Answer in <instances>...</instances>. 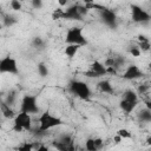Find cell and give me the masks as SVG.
Wrapping results in <instances>:
<instances>
[{"instance_id": "f1b7e54d", "label": "cell", "mask_w": 151, "mask_h": 151, "mask_svg": "<svg viewBox=\"0 0 151 151\" xmlns=\"http://www.w3.org/2000/svg\"><path fill=\"white\" fill-rule=\"evenodd\" d=\"M94 143H96V146H97V149H98V150H100V149L103 147L104 142H103V139H101V138H94Z\"/></svg>"}, {"instance_id": "9a60e30c", "label": "cell", "mask_w": 151, "mask_h": 151, "mask_svg": "<svg viewBox=\"0 0 151 151\" xmlns=\"http://www.w3.org/2000/svg\"><path fill=\"white\" fill-rule=\"evenodd\" d=\"M137 117H138L139 122H142V123H146V124H147V123L151 122V110L144 107V109H142V110L137 113Z\"/></svg>"}, {"instance_id": "2e32d148", "label": "cell", "mask_w": 151, "mask_h": 151, "mask_svg": "<svg viewBox=\"0 0 151 151\" xmlns=\"http://www.w3.org/2000/svg\"><path fill=\"white\" fill-rule=\"evenodd\" d=\"M136 106H137V103H130V101H126V100H123V99H120V101H119L120 110L123 112H125L126 114L127 113H131L136 109Z\"/></svg>"}, {"instance_id": "cb8c5ba5", "label": "cell", "mask_w": 151, "mask_h": 151, "mask_svg": "<svg viewBox=\"0 0 151 151\" xmlns=\"http://www.w3.org/2000/svg\"><path fill=\"white\" fill-rule=\"evenodd\" d=\"M85 151H99L96 146L94 138H87L85 142Z\"/></svg>"}, {"instance_id": "ffe728a7", "label": "cell", "mask_w": 151, "mask_h": 151, "mask_svg": "<svg viewBox=\"0 0 151 151\" xmlns=\"http://www.w3.org/2000/svg\"><path fill=\"white\" fill-rule=\"evenodd\" d=\"M37 72H38V74H39L41 78H46V77H48V74H50V70H48L47 65H46L45 63H42V61L37 65Z\"/></svg>"}, {"instance_id": "7c38bea8", "label": "cell", "mask_w": 151, "mask_h": 151, "mask_svg": "<svg viewBox=\"0 0 151 151\" xmlns=\"http://www.w3.org/2000/svg\"><path fill=\"white\" fill-rule=\"evenodd\" d=\"M0 113H1V116L4 117V118H6V119H13L14 117H15V112H14V110H13V107L12 106H9L8 104H6L2 99L0 100Z\"/></svg>"}, {"instance_id": "ac0fdd59", "label": "cell", "mask_w": 151, "mask_h": 151, "mask_svg": "<svg viewBox=\"0 0 151 151\" xmlns=\"http://www.w3.org/2000/svg\"><path fill=\"white\" fill-rule=\"evenodd\" d=\"M80 48H81V47H80V46H77V45H66V47H65V50H64V53H65V55H66L67 58L72 59V58L78 53V51H79Z\"/></svg>"}, {"instance_id": "5bb4252c", "label": "cell", "mask_w": 151, "mask_h": 151, "mask_svg": "<svg viewBox=\"0 0 151 151\" xmlns=\"http://www.w3.org/2000/svg\"><path fill=\"white\" fill-rule=\"evenodd\" d=\"M122 99L126 100V101H130V103H137L138 104V93H136L131 88L125 90L123 92V94H122Z\"/></svg>"}, {"instance_id": "8992f818", "label": "cell", "mask_w": 151, "mask_h": 151, "mask_svg": "<svg viewBox=\"0 0 151 151\" xmlns=\"http://www.w3.org/2000/svg\"><path fill=\"white\" fill-rule=\"evenodd\" d=\"M12 130L14 132H22V131H31L32 130V117L28 113L19 112L13 118V126Z\"/></svg>"}, {"instance_id": "4dcf8cb0", "label": "cell", "mask_w": 151, "mask_h": 151, "mask_svg": "<svg viewBox=\"0 0 151 151\" xmlns=\"http://www.w3.org/2000/svg\"><path fill=\"white\" fill-rule=\"evenodd\" d=\"M138 42H144V41H150L149 40V38L147 37H145V35H143V34H139L138 37Z\"/></svg>"}, {"instance_id": "9c48e42d", "label": "cell", "mask_w": 151, "mask_h": 151, "mask_svg": "<svg viewBox=\"0 0 151 151\" xmlns=\"http://www.w3.org/2000/svg\"><path fill=\"white\" fill-rule=\"evenodd\" d=\"M130 9H131V19L133 22L136 24H147L151 19L150 13L144 9L142 6L137 5V4H131L130 5Z\"/></svg>"}, {"instance_id": "7402d4cb", "label": "cell", "mask_w": 151, "mask_h": 151, "mask_svg": "<svg viewBox=\"0 0 151 151\" xmlns=\"http://www.w3.org/2000/svg\"><path fill=\"white\" fill-rule=\"evenodd\" d=\"M33 147H34V144H33L32 142L25 140V142H22L21 144H19V145L15 147V150H17V151H33Z\"/></svg>"}, {"instance_id": "44dd1931", "label": "cell", "mask_w": 151, "mask_h": 151, "mask_svg": "<svg viewBox=\"0 0 151 151\" xmlns=\"http://www.w3.org/2000/svg\"><path fill=\"white\" fill-rule=\"evenodd\" d=\"M2 22H4V25L6 27H12L13 25H15L18 22V18L15 15H13V14H6L4 17V19H2Z\"/></svg>"}, {"instance_id": "d6986e66", "label": "cell", "mask_w": 151, "mask_h": 151, "mask_svg": "<svg viewBox=\"0 0 151 151\" xmlns=\"http://www.w3.org/2000/svg\"><path fill=\"white\" fill-rule=\"evenodd\" d=\"M17 98H18V92L15 90H12V91H8L6 93V97H5V103L8 104L9 106H13L15 103H17Z\"/></svg>"}, {"instance_id": "d590c367", "label": "cell", "mask_w": 151, "mask_h": 151, "mask_svg": "<svg viewBox=\"0 0 151 151\" xmlns=\"http://www.w3.org/2000/svg\"><path fill=\"white\" fill-rule=\"evenodd\" d=\"M78 151H85V149H79Z\"/></svg>"}, {"instance_id": "5b68a950", "label": "cell", "mask_w": 151, "mask_h": 151, "mask_svg": "<svg viewBox=\"0 0 151 151\" xmlns=\"http://www.w3.org/2000/svg\"><path fill=\"white\" fill-rule=\"evenodd\" d=\"M53 19H64L71 21H83V17L79 13V4H73L65 9H57L53 12Z\"/></svg>"}, {"instance_id": "83f0119b", "label": "cell", "mask_w": 151, "mask_h": 151, "mask_svg": "<svg viewBox=\"0 0 151 151\" xmlns=\"http://www.w3.org/2000/svg\"><path fill=\"white\" fill-rule=\"evenodd\" d=\"M31 5H32V7L33 8H35V9H40L41 7H42V1L41 0H32V2H31Z\"/></svg>"}, {"instance_id": "ba28073f", "label": "cell", "mask_w": 151, "mask_h": 151, "mask_svg": "<svg viewBox=\"0 0 151 151\" xmlns=\"http://www.w3.org/2000/svg\"><path fill=\"white\" fill-rule=\"evenodd\" d=\"M18 74L19 73V66H18V61L15 58H13L12 55L7 54L4 55L0 59V74Z\"/></svg>"}, {"instance_id": "f546056e", "label": "cell", "mask_w": 151, "mask_h": 151, "mask_svg": "<svg viewBox=\"0 0 151 151\" xmlns=\"http://www.w3.org/2000/svg\"><path fill=\"white\" fill-rule=\"evenodd\" d=\"M35 151H50V149H48V146H46L45 144H39V145L37 146Z\"/></svg>"}, {"instance_id": "6da1fadb", "label": "cell", "mask_w": 151, "mask_h": 151, "mask_svg": "<svg viewBox=\"0 0 151 151\" xmlns=\"http://www.w3.org/2000/svg\"><path fill=\"white\" fill-rule=\"evenodd\" d=\"M86 7L90 9V8H98V13H99V18L101 20V22L104 25H106L107 27L112 28V29H116L118 27V18H117V14L114 11L107 8V7H104V6H100V5H96V4H88L86 5Z\"/></svg>"}, {"instance_id": "d6a6232c", "label": "cell", "mask_w": 151, "mask_h": 151, "mask_svg": "<svg viewBox=\"0 0 151 151\" xmlns=\"http://www.w3.org/2000/svg\"><path fill=\"white\" fill-rule=\"evenodd\" d=\"M120 142H123V139H122L119 136H117V134H116V136H114V143H116V144H119Z\"/></svg>"}, {"instance_id": "836d02e7", "label": "cell", "mask_w": 151, "mask_h": 151, "mask_svg": "<svg viewBox=\"0 0 151 151\" xmlns=\"http://www.w3.org/2000/svg\"><path fill=\"white\" fill-rule=\"evenodd\" d=\"M59 4H60L61 6H64V5H66V4H67V1H59Z\"/></svg>"}, {"instance_id": "4316f807", "label": "cell", "mask_w": 151, "mask_h": 151, "mask_svg": "<svg viewBox=\"0 0 151 151\" xmlns=\"http://www.w3.org/2000/svg\"><path fill=\"white\" fill-rule=\"evenodd\" d=\"M129 52H130V54L132 55V57H139L140 55V50L137 47V46H131L130 47V50H129Z\"/></svg>"}, {"instance_id": "3957f363", "label": "cell", "mask_w": 151, "mask_h": 151, "mask_svg": "<svg viewBox=\"0 0 151 151\" xmlns=\"http://www.w3.org/2000/svg\"><path fill=\"white\" fill-rule=\"evenodd\" d=\"M38 123H39V130L42 132H47L48 130H52L54 127L61 126L64 124L63 119L55 114H53L50 111H45L42 112L39 118H38Z\"/></svg>"}, {"instance_id": "4fadbf2b", "label": "cell", "mask_w": 151, "mask_h": 151, "mask_svg": "<svg viewBox=\"0 0 151 151\" xmlns=\"http://www.w3.org/2000/svg\"><path fill=\"white\" fill-rule=\"evenodd\" d=\"M97 88L101 93H107V94L113 93V86H112V84H111V81L109 79H101L100 81H98Z\"/></svg>"}, {"instance_id": "52a82bcc", "label": "cell", "mask_w": 151, "mask_h": 151, "mask_svg": "<svg viewBox=\"0 0 151 151\" xmlns=\"http://www.w3.org/2000/svg\"><path fill=\"white\" fill-rule=\"evenodd\" d=\"M39 105H38V97L35 94H25L20 101V111L28 113V114H35L39 112Z\"/></svg>"}, {"instance_id": "e575fe53", "label": "cell", "mask_w": 151, "mask_h": 151, "mask_svg": "<svg viewBox=\"0 0 151 151\" xmlns=\"http://www.w3.org/2000/svg\"><path fill=\"white\" fill-rule=\"evenodd\" d=\"M2 94H4V93H2V92H0V100H1V97H2Z\"/></svg>"}, {"instance_id": "8d00e7d4", "label": "cell", "mask_w": 151, "mask_h": 151, "mask_svg": "<svg viewBox=\"0 0 151 151\" xmlns=\"http://www.w3.org/2000/svg\"><path fill=\"white\" fill-rule=\"evenodd\" d=\"M1 118H2V116H1V113H0V120H1Z\"/></svg>"}, {"instance_id": "603a6c76", "label": "cell", "mask_w": 151, "mask_h": 151, "mask_svg": "<svg viewBox=\"0 0 151 151\" xmlns=\"http://www.w3.org/2000/svg\"><path fill=\"white\" fill-rule=\"evenodd\" d=\"M116 134H117V136H119L123 140H124V139H131V138H132V132H131L130 130L125 129V127L118 129V130H117V132H116Z\"/></svg>"}, {"instance_id": "7a4b0ae2", "label": "cell", "mask_w": 151, "mask_h": 151, "mask_svg": "<svg viewBox=\"0 0 151 151\" xmlns=\"http://www.w3.org/2000/svg\"><path fill=\"white\" fill-rule=\"evenodd\" d=\"M68 91L77 98L81 100H90L92 97V91L87 83L79 80V79H72L68 83Z\"/></svg>"}, {"instance_id": "d4e9b609", "label": "cell", "mask_w": 151, "mask_h": 151, "mask_svg": "<svg viewBox=\"0 0 151 151\" xmlns=\"http://www.w3.org/2000/svg\"><path fill=\"white\" fill-rule=\"evenodd\" d=\"M9 6H11V8H12L13 11H20V9L22 8V4H21L19 0H12V1L9 2Z\"/></svg>"}, {"instance_id": "1f68e13d", "label": "cell", "mask_w": 151, "mask_h": 151, "mask_svg": "<svg viewBox=\"0 0 151 151\" xmlns=\"http://www.w3.org/2000/svg\"><path fill=\"white\" fill-rule=\"evenodd\" d=\"M146 90H149V86H147V85H140V86L138 87V91H139L140 94H143Z\"/></svg>"}, {"instance_id": "e0dca14e", "label": "cell", "mask_w": 151, "mask_h": 151, "mask_svg": "<svg viewBox=\"0 0 151 151\" xmlns=\"http://www.w3.org/2000/svg\"><path fill=\"white\" fill-rule=\"evenodd\" d=\"M31 45H32V47H33V48L39 50V51H40V50H44V48H45V46H46V41H45V39H44V38H41V37L37 35V37H33V38H32Z\"/></svg>"}, {"instance_id": "484cf974", "label": "cell", "mask_w": 151, "mask_h": 151, "mask_svg": "<svg viewBox=\"0 0 151 151\" xmlns=\"http://www.w3.org/2000/svg\"><path fill=\"white\" fill-rule=\"evenodd\" d=\"M150 41H144V42H138V48L140 50V52L142 51H149L150 50Z\"/></svg>"}, {"instance_id": "74e56055", "label": "cell", "mask_w": 151, "mask_h": 151, "mask_svg": "<svg viewBox=\"0 0 151 151\" xmlns=\"http://www.w3.org/2000/svg\"><path fill=\"white\" fill-rule=\"evenodd\" d=\"M63 151H66V150H63Z\"/></svg>"}, {"instance_id": "277c9868", "label": "cell", "mask_w": 151, "mask_h": 151, "mask_svg": "<svg viewBox=\"0 0 151 151\" xmlns=\"http://www.w3.org/2000/svg\"><path fill=\"white\" fill-rule=\"evenodd\" d=\"M65 44L66 45H77V46H85L87 45V39L84 35L83 27L80 26H72L66 31L65 34Z\"/></svg>"}, {"instance_id": "8fae6325", "label": "cell", "mask_w": 151, "mask_h": 151, "mask_svg": "<svg viewBox=\"0 0 151 151\" xmlns=\"http://www.w3.org/2000/svg\"><path fill=\"white\" fill-rule=\"evenodd\" d=\"M143 77H144V72L134 64L129 65L122 74V78L125 80H137V79H140Z\"/></svg>"}, {"instance_id": "30bf717a", "label": "cell", "mask_w": 151, "mask_h": 151, "mask_svg": "<svg viewBox=\"0 0 151 151\" xmlns=\"http://www.w3.org/2000/svg\"><path fill=\"white\" fill-rule=\"evenodd\" d=\"M85 77H88V78H100V77H104L107 74V71H106V66L99 61V60H94L90 64V67L88 70L84 73Z\"/></svg>"}]
</instances>
